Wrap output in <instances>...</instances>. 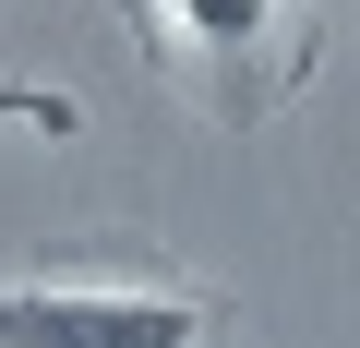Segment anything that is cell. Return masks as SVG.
<instances>
[{
    "instance_id": "cell-2",
    "label": "cell",
    "mask_w": 360,
    "mask_h": 348,
    "mask_svg": "<svg viewBox=\"0 0 360 348\" xmlns=\"http://www.w3.org/2000/svg\"><path fill=\"white\" fill-rule=\"evenodd\" d=\"M168 25L193 37V49H252L276 25V0H168Z\"/></svg>"
},
{
    "instance_id": "cell-1",
    "label": "cell",
    "mask_w": 360,
    "mask_h": 348,
    "mask_svg": "<svg viewBox=\"0 0 360 348\" xmlns=\"http://www.w3.org/2000/svg\"><path fill=\"white\" fill-rule=\"evenodd\" d=\"M0 348H205V312L168 288H0Z\"/></svg>"
}]
</instances>
